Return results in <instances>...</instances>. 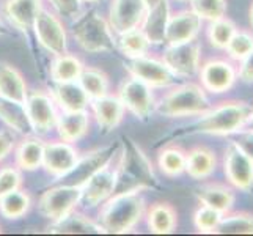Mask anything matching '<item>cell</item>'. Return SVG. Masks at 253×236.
Instances as JSON below:
<instances>
[{"label":"cell","instance_id":"cell-1","mask_svg":"<svg viewBox=\"0 0 253 236\" xmlns=\"http://www.w3.org/2000/svg\"><path fill=\"white\" fill-rule=\"evenodd\" d=\"M142 189H127L117 192L99 213V224L106 233H126L142 221L145 214V200Z\"/></svg>","mask_w":253,"mask_h":236},{"label":"cell","instance_id":"cell-2","mask_svg":"<svg viewBox=\"0 0 253 236\" xmlns=\"http://www.w3.org/2000/svg\"><path fill=\"white\" fill-rule=\"evenodd\" d=\"M252 107L244 101H226L219 106L208 109L200 118L192 123L187 134H209V136H231L242 131L249 118Z\"/></svg>","mask_w":253,"mask_h":236},{"label":"cell","instance_id":"cell-3","mask_svg":"<svg viewBox=\"0 0 253 236\" xmlns=\"http://www.w3.org/2000/svg\"><path fill=\"white\" fill-rule=\"evenodd\" d=\"M118 186L126 189H153L159 185L150 159L132 139L123 137V150L118 151ZM121 192V190H120Z\"/></svg>","mask_w":253,"mask_h":236},{"label":"cell","instance_id":"cell-4","mask_svg":"<svg viewBox=\"0 0 253 236\" xmlns=\"http://www.w3.org/2000/svg\"><path fill=\"white\" fill-rule=\"evenodd\" d=\"M208 109H211V102H209L203 87L197 84L179 85L156 104V110L159 115L169 118L202 115Z\"/></svg>","mask_w":253,"mask_h":236},{"label":"cell","instance_id":"cell-5","mask_svg":"<svg viewBox=\"0 0 253 236\" xmlns=\"http://www.w3.org/2000/svg\"><path fill=\"white\" fill-rule=\"evenodd\" d=\"M73 37L84 50L91 54L99 52H112L117 47L113 38V30L109 21L104 19L96 11L84 14L73 27Z\"/></svg>","mask_w":253,"mask_h":236},{"label":"cell","instance_id":"cell-6","mask_svg":"<svg viewBox=\"0 0 253 236\" xmlns=\"http://www.w3.org/2000/svg\"><path fill=\"white\" fill-rule=\"evenodd\" d=\"M118 185V161L113 164L112 159L101 167L98 172L86 180L82 188V195L79 205H84L85 208H94L99 203L106 202L109 197L113 195L117 190Z\"/></svg>","mask_w":253,"mask_h":236},{"label":"cell","instance_id":"cell-7","mask_svg":"<svg viewBox=\"0 0 253 236\" xmlns=\"http://www.w3.org/2000/svg\"><path fill=\"white\" fill-rule=\"evenodd\" d=\"M81 186L60 185L55 188H50L46 192H42L38 202V209L42 216L54 222L74 211L76 206L81 202Z\"/></svg>","mask_w":253,"mask_h":236},{"label":"cell","instance_id":"cell-8","mask_svg":"<svg viewBox=\"0 0 253 236\" xmlns=\"http://www.w3.org/2000/svg\"><path fill=\"white\" fill-rule=\"evenodd\" d=\"M33 32L37 41L52 55H62L68 52V37L62 21L42 5L35 19Z\"/></svg>","mask_w":253,"mask_h":236},{"label":"cell","instance_id":"cell-9","mask_svg":"<svg viewBox=\"0 0 253 236\" xmlns=\"http://www.w3.org/2000/svg\"><path fill=\"white\" fill-rule=\"evenodd\" d=\"M118 98L123 102L125 109H127L134 117L142 121L150 120L151 113L156 109L151 87L132 76L120 85Z\"/></svg>","mask_w":253,"mask_h":236},{"label":"cell","instance_id":"cell-10","mask_svg":"<svg viewBox=\"0 0 253 236\" xmlns=\"http://www.w3.org/2000/svg\"><path fill=\"white\" fill-rule=\"evenodd\" d=\"M223 170L233 188L244 192L253 189V161L244 153L236 141H230L225 148Z\"/></svg>","mask_w":253,"mask_h":236},{"label":"cell","instance_id":"cell-11","mask_svg":"<svg viewBox=\"0 0 253 236\" xmlns=\"http://www.w3.org/2000/svg\"><path fill=\"white\" fill-rule=\"evenodd\" d=\"M125 68L127 69V73L137 77L138 81L145 82L146 85H150L151 89H164V87L171 85L176 81L170 68L165 65L162 60L151 58L146 55H138V57H127L125 62Z\"/></svg>","mask_w":253,"mask_h":236},{"label":"cell","instance_id":"cell-12","mask_svg":"<svg viewBox=\"0 0 253 236\" xmlns=\"http://www.w3.org/2000/svg\"><path fill=\"white\" fill-rule=\"evenodd\" d=\"M200 54L202 47L195 40H190L179 45H169L164 50L162 62L176 77H192L200 71Z\"/></svg>","mask_w":253,"mask_h":236},{"label":"cell","instance_id":"cell-13","mask_svg":"<svg viewBox=\"0 0 253 236\" xmlns=\"http://www.w3.org/2000/svg\"><path fill=\"white\" fill-rule=\"evenodd\" d=\"M25 109H27L30 123L33 126V133L46 134L52 128H55L58 112L57 102L52 96L42 90L29 92L25 99Z\"/></svg>","mask_w":253,"mask_h":236},{"label":"cell","instance_id":"cell-14","mask_svg":"<svg viewBox=\"0 0 253 236\" xmlns=\"http://www.w3.org/2000/svg\"><path fill=\"white\" fill-rule=\"evenodd\" d=\"M146 13L145 0H112L109 10L110 29L118 35L140 29Z\"/></svg>","mask_w":253,"mask_h":236},{"label":"cell","instance_id":"cell-15","mask_svg":"<svg viewBox=\"0 0 253 236\" xmlns=\"http://www.w3.org/2000/svg\"><path fill=\"white\" fill-rule=\"evenodd\" d=\"M79 161V151L69 142H50L44 143V151H42V164L41 167L52 175L54 178H63L66 173Z\"/></svg>","mask_w":253,"mask_h":236},{"label":"cell","instance_id":"cell-16","mask_svg":"<svg viewBox=\"0 0 253 236\" xmlns=\"http://www.w3.org/2000/svg\"><path fill=\"white\" fill-rule=\"evenodd\" d=\"M202 87L206 92L220 94L228 92L238 79V69L225 60H209L200 68Z\"/></svg>","mask_w":253,"mask_h":236},{"label":"cell","instance_id":"cell-17","mask_svg":"<svg viewBox=\"0 0 253 236\" xmlns=\"http://www.w3.org/2000/svg\"><path fill=\"white\" fill-rule=\"evenodd\" d=\"M117 151H118V146L112 145V146H104V148H99V150L90 151L84 157H79V161L76 162L71 172L66 173L63 177L66 180L65 185L82 186L91 175H94L101 167H104V165L115 156Z\"/></svg>","mask_w":253,"mask_h":236},{"label":"cell","instance_id":"cell-18","mask_svg":"<svg viewBox=\"0 0 253 236\" xmlns=\"http://www.w3.org/2000/svg\"><path fill=\"white\" fill-rule=\"evenodd\" d=\"M202 24L203 19L192 10H184L170 16L167 30H165V43L179 45V43L195 40L202 30Z\"/></svg>","mask_w":253,"mask_h":236},{"label":"cell","instance_id":"cell-19","mask_svg":"<svg viewBox=\"0 0 253 236\" xmlns=\"http://www.w3.org/2000/svg\"><path fill=\"white\" fill-rule=\"evenodd\" d=\"M90 106L96 118V123H98L104 134L112 133L113 129L120 126L125 115V106L118 96L106 94L102 98L91 99Z\"/></svg>","mask_w":253,"mask_h":236},{"label":"cell","instance_id":"cell-20","mask_svg":"<svg viewBox=\"0 0 253 236\" xmlns=\"http://www.w3.org/2000/svg\"><path fill=\"white\" fill-rule=\"evenodd\" d=\"M41 5V0H5L3 14L17 30L29 33L33 30Z\"/></svg>","mask_w":253,"mask_h":236},{"label":"cell","instance_id":"cell-21","mask_svg":"<svg viewBox=\"0 0 253 236\" xmlns=\"http://www.w3.org/2000/svg\"><path fill=\"white\" fill-rule=\"evenodd\" d=\"M170 16L171 14L169 0H161L158 5L148 8V13L140 29L151 45H161V43L165 41V30H167Z\"/></svg>","mask_w":253,"mask_h":236},{"label":"cell","instance_id":"cell-22","mask_svg":"<svg viewBox=\"0 0 253 236\" xmlns=\"http://www.w3.org/2000/svg\"><path fill=\"white\" fill-rule=\"evenodd\" d=\"M90 126V117L86 110H76V112H66L62 110L57 118V131L62 141L74 143L88 133Z\"/></svg>","mask_w":253,"mask_h":236},{"label":"cell","instance_id":"cell-23","mask_svg":"<svg viewBox=\"0 0 253 236\" xmlns=\"http://www.w3.org/2000/svg\"><path fill=\"white\" fill-rule=\"evenodd\" d=\"M49 233H55V235H98V233H106V230L102 229L101 224H96L91 219H88L86 216L79 214L71 211L66 214L65 217L58 221H54L49 229Z\"/></svg>","mask_w":253,"mask_h":236},{"label":"cell","instance_id":"cell-24","mask_svg":"<svg viewBox=\"0 0 253 236\" xmlns=\"http://www.w3.org/2000/svg\"><path fill=\"white\" fill-rule=\"evenodd\" d=\"M55 102L62 110L66 112H76V110H85L90 106V98L85 93L81 84L77 81L73 82H55L54 89Z\"/></svg>","mask_w":253,"mask_h":236},{"label":"cell","instance_id":"cell-25","mask_svg":"<svg viewBox=\"0 0 253 236\" xmlns=\"http://www.w3.org/2000/svg\"><path fill=\"white\" fill-rule=\"evenodd\" d=\"M0 120L10 129L16 131L17 134H33V126L30 123L29 113L24 102L11 101L0 96Z\"/></svg>","mask_w":253,"mask_h":236},{"label":"cell","instance_id":"cell-26","mask_svg":"<svg viewBox=\"0 0 253 236\" xmlns=\"http://www.w3.org/2000/svg\"><path fill=\"white\" fill-rule=\"evenodd\" d=\"M0 96L24 104L29 96V89L22 74L5 62H0Z\"/></svg>","mask_w":253,"mask_h":236},{"label":"cell","instance_id":"cell-27","mask_svg":"<svg viewBox=\"0 0 253 236\" xmlns=\"http://www.w3.org/2000/svg\"><path fill=\"white\" fill-rule=\"evenodd\" d=\"M195 195L202 205L212 208L222 214L230 213L234 205V192L223 185H205L197 189Z\"/></svg>","mask_w":253,"mask_h":236},{"label":"cell","instance_id":"cell-28","mask_svg":"<svg viewBox=\"0 0 253 236\" xmlns=\"http://www.w3.org/2000/svg\"><path fill=\"white\" fill-rule=\"evenodd\" d=\"M215 154L206 146H197L186 153V172L194 180H205L215 170Z\"/></svg>","mask_w":253,"mask_h":236},{"label":"cell","instance_id":"cell-29","mask_svg":"<svg viewBox=\"0 0 253 236\" xmlns=\"http://www.w3.org/2000/svg\"><path fill=\"white\" fill-rule=\"evenodd\" d=\"M148 227L151 233L156 235H169L173 233L178 225V214L170 203L159 202L154 203L146 216Z\"/></svg>","mask_w":253,"mask_h":236},{"label":"cell","instance_id":"cell-30","mask_svg":"<svg viewBox=\"0 0 253 236\" xmlns=\"http://www.w3.org/2000/svg\"><path fill=\"white\" fill-rule=\"evenodd\" d=\"M42 151H44V143L40 139L25 136L16 148V165L22 170H37L42 164Z\"/></svg>","mask_w":253,"mask_h":236},{"label":"cell","instance_id":"cell-31","mask_svg":"<svg viewBox=\"0 0 253 236\" xmlns=\"http://www.w3.org/2000/svg\"><path fill=\"white\" fill-rule=\"evenodd\" d=\"M84 63L74 55H69L68 52L62 55H55L54 63L50 66V76L54 82H73L79 81L84 71Z\"/></svg>","mask_w":253,"mask_h":236},{"label":"cell","instance_id":"cell-32","mask_svg":"<svg viewBox=\"0 0 253 236\" xmlns=\"http://www.w3.org/2000/svg\"><path fill=\"white\" fill-rule=\"evenodd\" d=\"M30 209V197L27 192L14 189L0 197V214L6 219H19Z\"/></svg>","mask_w":253,"mask_h":236},{"label":"cell","instance_id":"cell-33","mask_svg":"<svg viewBox=\"0 0 253 236\" xmlns=\"http://www.w3.org/2000/svg\"><path fill=\"white\" fill-rule=\"evenodd\" d=\"M214 233L217 235H253V214L226 213L222 216Z\"/></svg>","mask_w":253,"mask_h":236},{"label":"cell","instance_id":"cell-34","mask_svg":"<svg viewBox=\"0 0 253 236\" xmlns=\"http://www.w3.org/2000/svg\"><path fill=\"white\" fill-rule=\"evenodd\" d=\"M158 164L164 175L170 178L179 177L186 172V151L178 145L165 146L159 154Z\"/></svg>","mask_w":253,"mask_h":236},{"label":"cell","instance_id":"cell-35","mask_svg":"<svg viewBox=\"0 0 253 236\" xmlns=\"http://www.w3.org/2000/svg\"><path fill=\"white\" fill-rule=\"evenodd\" d=\"M79 84L82 85L85 93L88 94L90 101L109 94V77L101 69L84 68V71L79 77Z\"/></svg>","mask_w":253,"mask_h":236},{"label":"cell","instance_id":"cell-36","mask_svg":"<svg viewBox=\"0 0 253 236\" xmlns=\"http://www.w3.org/2000/svg\"><path fill=\"white\" fill-rule=\"evenodd\" d=\"M150 46H151V43L148 41L146 35L142 32V29L126 32L123 35H120V40H118V47L127 57L146 55Z\"/></svg>","mask_w":253,"mask_h":236},{"label":"cell","instance_id":"cell-37","mask_svg":"<svg viewBox=\"0 0 253 236\" xmlns=\"http://www.w3.org/2000/svg\"><path fill=\"white\" fill-rule=\"evenodd\" d=\"M236 25H234L230 19L226 17H222V19L212 21L211 25L208 29V40L209 43L217 47V49H225L228 46V43L231 40V37L236 33Z\"/></svg>","mask_w":253,"mask_h":236},{"label":"cell","instance_id":"cell-38","mask_svg":"<svg viewBox=\"0 0 253 236\" xmlns=\"http://www.w3.org/2000/svg\"><path fill=\"white\" fill-rule=\"evenodd\" d=\"M190 10L195 11L205 21H217L225 17L226 0H189Z\"/></svg>","mask_w":253,"mask_h":236},{"label":"cell","instance_id":"cell-39","mask_svg":"<svg viewBox=\"0 0 253 236\" xmlns=\"http://www.w3.org/2000/svg\"><path fill=\"white\" fill-rule=\"evenodd\" d=\"M225 49L233 60L241 62V60L253 49V35L247 33V32L236 30V33L231 37L228 46H226Z\"/></svg>","mask_w":253,"mask_h":236},{"label":"cell","instance_id":"cell-40","mask_svg":"<svg viewBox=\"0 0 253 236\" xmlns=\"http://www.w3.org/2000/svg\"><path fill=\"white\" fill-rule=\"evenodd\" d=\"M222 213L209 208L206 205L200 206L194 214V224L200 233H214L215 227L219 225L222 219Z\"/></svg>","mask_w":253,"mask_h":236},{"label":"cell","instance_id":"cell-41","mask_svg":"<svg viewBox=\"0 0 253 236\" xmlns=\"http://www.w3.org/2000/svg\"><path fill=\"white\" fill-rule=\"evenodd\" d=\"M22 186V175L16 167L0 169V197L6 192L19 189Z\"/></svg>","mask_w":253,"mask_h":236},{"label":"cell","instance_id":"cell-42","mask_svg":"<svg viewBox=\"0 0 253 236\" xmlns=\"http://www.w3.org/2000/svg\"><path fill=\"white\" fill-rule=\"evenodd\" d=\"M238 76L242 82L253 84V49L239 62Z\"/></svg>","mask_w":253,"mask_h":236},{"label":"cell","instance_id":"cell-43","mask_svg":"<svg viewBox=\"0 0 253 236\" xmlns=\"http://www.w3.org/2000/svg\"><path fill=\"white\" fill-rule=\"evenodd\" d=\"M50 3L63 16H74L81 8L79 0H50Z\"/></svg>","mask_w":253,"mask_h":236},{"label":"cell","instance_id":"cell-44","mask_svg":"<svg viewBox=\"0 0 253 236\" xmlns=\"http://www.w3.org/2000/svg\"><path fill=\"white\" fill-rule=\"evenodd\" d=\"M236 143L242 148L250 159L253 161V131H239Z\"/></svg>","mask_w":253,"mask_h":236},{"label":"cell","instance_id":"cell-45","mask_svg":"<svg viewBox=\"0 0 253 236\" xmlns=\"http://www.w3.org/2000/svg\"><path fill=\"white\" fill-rule=\"evenodd\" d=\"M13 148H14L13 134L10 131H0V161H3L11 153Z\"/></svg>","mask_w":253,"mask_h":236},{"label":"cell","instance_id":"cell-46","mask_svg":"<svg viewBox=\"0 0 253 236\" xmlns=\"http://www.w3.org/2000/svg\"><path fill=\"white\" fill-rule=\"evenodd\" d=\"M242 131H253V109L250 110L249 118H247V121H246V125H244Z\"/></svg>","mask_w":253,"mask_h":236},{"label":"cell","instance_id":"cell-47","mask_svg":"<svg viewBox=\"0 0 253 236\" xmlns=\"http://www.w3.org/2000/svg\"><path fill=\"white\" fill-rule=\"evenodd\" d=\"M10 33V30H8V27L3 24V21L0 19V37H3V35H8Z\"/></svg>","mask_w":253,"mask_h":236},{"label":"cell","instance_id":"cell-48","mask_svg":"<svg viewBox=\"0 0 253 236\" xmlns=\"http://www.w3.org/2000/svg\"><path fill=\"white\" fill-rule=\"evenodd\" d=\"M159 2H161V0H145V3H146L148 8H151V6H154V5H158Z\"/></svg>","mask_w":253,"mask_h":236},{"label":"cell","instance_id":"cell-49","mask_svg":"<svg viewBox=\"0 0 253 236\" xmlns=\"http://www.w3.org/2000/svg\"><path fill=\"white\" fill-rule=\"evenodd\" d=\"M81 5H85V3H99L102 0H79Z\"/></svg>","mask_w":253,"mask_h":236},{"label":"cell","instance_id":"cell-50","mask_svg":"<svg viewBox=\"0 0 253 236\" xmlns=\"http://www.w3.org/2000/svg\"><path fill=\"white\" fill-rule=\"evenodd\" d=\"M249 19H250V25H252V29H253V3L250 6V11H249Z\"/></svg>","mask_w":253,"mask_h":236},{"label":"cell","instance_id":"cell-51","mask_svg":"<svg viewBox=\"0 0 253 236\" xmlns=\"http://www.w3.org/2000/svg\"><path fill=\"white\" fill-rule=\"evenodd\" d=\"M181 2H189V0H181Z\"/></svg>","mask_w":253,"mask_h":236},{"label":"cell","instance_id":"cell-52","mask_svg":"<svg viewBox=\"0 0 253 236\" xmlns=\"http://www.w3.org/2000/svg\"><path fill=\"white\" fill-rule=\"evenodd\" d=\"M0 233H2V227H0Z\"/></svg>","mask_w":253,"mask_h":236}]
</instances>
